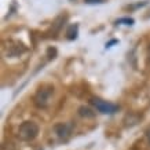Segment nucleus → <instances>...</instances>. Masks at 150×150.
I'll return each instance as SVG.
<instances>
[{
  "mask_svg": "<svg viewBox=\"0 0 150 150\" xmlns=\"http://www.w3.org/2000/svg\"><path fill=\"white\" fill-rule=\"evenodd\" d=\"M145 137H146V139H147V143L150 145V127L146 129V132H145Z\"/></svg>",
  "mask_w": 150,
  "mask_h": 150,
  "instance_id": "nucleus-16",
  "label": "nucleus"
},
{
  "mask_svg": "<svg viewBox=\"0 0 150 150\" xmlns=\"http://www.w3.org/2000/svg\"><path fill=\"white\" fill-rule=\"evenodd\" d=\"M90 103L95 108L99 113L103 114H113L116 112H118V106L117 105L112 103V102H108V100L99 99V98H91Z\"/></svg>",
  "mask_w": 150,
  "mask_h": 150,
  "instance_id": "nucleus-3",
  "label": "nucleus"
},
{
  "mask_svg": "<svg viewBox=\"0 0 150 150\" xmlns=\"http://www.w3.org/2000/svg\"><path fill=\"white\" fill-rule=\"evenodd\" d=\"M1 149H3V150H15V149H14V145H13V143H4Z\"/></svg>",
  "mask_w": 150,
  "mask_h": 150,
  "instance_id": "nucleus-14",
  "label": "nucleus"
},
{
  "mask_svg": "<svg viewBox=\"0 0 150 150\" xmlns=\"http://www.w3.org/2000/svg\"><path fill=\"white\" fill-rule=\"evenodd\" d=\"M118 40H116V39H113V40H110L109 43H106V48H110V47H113V44H117Z\"/></svg>",
  "mask_w": 150,
  "mask_h": 150,
  "instance_id": "nucleus-15",
  "label": "nucleus"
},
{
  "mask_svg": "<svg viewBox=\"0 0 150 150\" xmlns=\"http://www.w3.org/2000/svg\"><path fill=\"white\" fill-rule=\"evenodd\" d=\"M135 23V19L129 18V17H123V18H118L114 21V25H128V26H132Z\"/></svg>",
  "mask_w": 150,
  "mask_h": 150,
  "instance_id": "nucleus-10",
  "label": "nucleus"
},
{
  "mask_svg": "<svg viewBox=\"0 0 150 150\" xmlns=\"http://www.w3.org/2000/svg\"><path fill=\"white\" fill-rule=\"evenodd\" d=\"M77 114L81 118H94L95 117V112H94L91 108H88V106H80L77 109Z\"/></svg>",
  "mask_w": 150,
  "mask_h": 150,
  "instance_id": "nucleus-7",
  "label": "nucleus"
},
{
  "mask_svg": "<svg viewBox=\"0 0 150 150\" xmlns=\"http://www.w3.org/2000/svg\"><path fill=\"white\" fill-rule=\"evenodd\" d=\"M132 150H137V149H132Z\"/></svg>",
  "mask_w": 150,
  "mask_h": 150,
  "instance_id": "nucleus-18",
  "label": "nucleus"
},
{
  "mask_svg": "<svg viewBox=\"0 0 150 150\" xmlns=\"http://www.w3.org/2000/svg\"><path fill=\"white\" fill-rule=\"evenodd\" d=\"M147 57H149V59H150V44H149V47H147Z\"/></svg>",
  "mask_w": 150,
  "mask_h": 150,
  "instance_id": "nucleus-17",
  "label": "nucleus"
},
{
  "mask_svg": "<svg viewBox=\"0 0 150 150\" xmlns=\"http://www.w3.org/2000/svg\"><path fill=\"white\" fill-rule=\"evenodd\" d=\"M73 132V124L72 123H58L52 127V134H54L58 141H66L70 138Z\"/></svg>",
  "mask_w": 150,
  "mask_h": 150,
  "instance_id": "nucleus-5",
  "label": "nucleus"
},
{
  "mask_svg": "<svg viewBox=\"0 0 150 150\" xmlns=\"http://www.w3.org/2000/svg\"><path fill=\"white\" fill-rule=\"evenodd\" d=\"M52 95H54V87L50 84H44L35 92L33 103L39 109H47L52 100Z\"/></svg>",
  "mask_w": 150,
  "mask_h": 150,
  "instance_id": "nucleus-1",
  "label": "nucleus"
},
{
  "mask_svg": "<svg viewBox=\"0 0 150 150\" xmlns=\"http://www.w3.org/2000/svg\"><path fill=\"white\" fill-rule=\"evenodd\" d=\"M87 4H100V3H105L106 0H84Z\"/></svg>",
  "mask_w": 150,
  "mask_h": 150,
  "instance_id": "nucleus-13",
  "label": "nucleus"
},
{
  "mask_svg": "<svg viewBox=\"0 0 150 150\" xmlns=\"http://www.w3.org/2000/svg\"><path fill=\"white\" fill-rule=\"evenodd\" d=\"M47 57H48V59H54L55 57H57V48L50 47V48L47 50Z\"/></svg>",
  "mask_w": 150,
  "mask_h": 150,
  "instance_id": "nucleus-12",
  "label": "nucleus"
},
{
  "mask_svg": "<svg viewBox=\"0 0 150 150\" xmlns=\"http://www.w3.org/2000/svg\"><path fill=\"white\" fill-rule=\"evenodd\" d=\"M66 21V15H61L58 18L55 19V22L52 23V28H51V32L52 33H58L59 29L64 26V22Z\"/></svg>",
  "mask_w": 150,
  "mask_h": 150,
  "instance_id": "nucleus-9",
  "label": "nucleus"
},
{
  "mask_svg": "<svg viewBox=\"0 0 150 150\" xmlns=\"http://www.w3.org/2000/svg\"><path fill=\"white\" fill-rule=\"evenodd\" d=\"M79 36V23L69 25L66 29V39L68 40H76Z\"/></svg>",
  "mask_w": 150,
  "mask_h": 150,
  "instance_id": "nucleus-8",
  "label": "nucleus"
},
{
  "mask_svg": "<svg viewBox=\"0 0 150 150\" xmlns=\"http://www.w3.org/2000/svg\"><path fill=\"white\" fill-rule=\"evenodd\" d=\"M3 50H4V55H7L8 58H15V57H19L23 52H26V47L21 41L8 40L7 41V46L3 47Z\"/></svg>",
  "mask_w": 150,
  "mask_h": 150,
  "instance_id": "nucleus-4",
  "label": "nucleus"
},
{
  "mask_svg": "<svg viewBox=\"0 0 150 150\" xmlns=\"http://www.w3.org/2000/svg\"><path fill=\"white\" fill-rule=\"evenodd\" d=\"M139 121H141V116L137 113L125 114V117H124V120H123L124 127H127V128H131V127H134V125H137Z\"/></svg>",
  "mask_w": 150,
  "mask_h": 150,
  "instance_id": "nucleus-6",
  "label": "nucleus"
},
{
  "mask_svg": "<svg viewBox=\"0 0 150 150\" xmlns=\"http://www.w3.org/2000/svg\"><path fill=\"white\" fill-rule=\"evenodd\" d=\"M40 132V128L37 125V123L35 121H30V120H26L23 123L19 124L18 131H17V135L21 141L23 142H30L33 139H36L37 135Z\"/></svg>",
  "mask_w": 150,
  "mask_h": 150,
  "instance_id": "nucleus-2",
  "label": "nucleus"
},
{
  "mask_svg": "<svg viewBox=\"0 0 150 150\" xmlns=\"http://www.w3.org/2000/svg\"><path fill=\"white\" fill-rule=\"evenodd\" d=\"M149 4V0H143V1H138L137 4H132V6H127L125 10H129V11H135L138 8H142V7H145V6Z\"/></svg>",
  "mask_w": 150,
  "mask_h": 150,
  "instance_id": "nucleus-11",
  "label": "nucleus"
}]
</instances>
